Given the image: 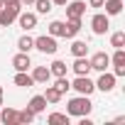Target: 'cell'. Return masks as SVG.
Returning <instances> with one entry per match:
<instances>
[{"label":"cell","instance_id":"obj_1","mask_svg":"<svg viewBox=\"0 0 125 125\" xmlns=\"http://www.w3.org/2000/svg\"><path fill=\"white\" fill-rule=\"evenodd\" d=\"M91 110H93L91 98H88V96H81V93L66 103V113H69V115H74V118H83V115H88Z\"/></svg>","mask_w":125,"mask_h":125},{"label":"cell","instance_id":"obj_2","mask_svg":"<svg viewBox=\"0 0 125 125\" xmlns=\"http://www.w3.org/2000/svg\"><path fill=\"white\" fill-rule=\"evenodd\" d=\"M34 49H39L42 54H56V49H59V44H56V37H52V34L34 37Z\"/></svg>","mask_w":125,"mask_h":125},{"label":"cell","instance_id":"obj_3","mask_svg":"<svg viewBox=\"0 0 125 125\" xmlns=\"http://www.w3.org/2000/svg\"><path fill=\"white\" fill-rule=\"evenodd\" d=\"M71 88H74L76 93H81V96H91V93L96 91V83H93L88 76H76V79L71 81Z\"/></svg>","mask_w":125,"mask_h":125},{"label":"cell","instance_id":"obj_4","mask_svg":"<svg viewBox=\"0 0 125 125\" xmlns=\"http://www.w3.org/2000/svg\"><path fill=\"white\" fill-rule=\"evenodd\" d=\"M108 27H110V20H108L105 12H96V15L91 17V30H93V34H105Z\"/></svg>","mask_w":125,"mask_h":125},{"label":"cell","instance_id":"obj_5","mask_svg":"<svg viewBox=\"0 0 125 125\" xmlns=\"http://www.w3.org/2000/svg\"><path fill=\"white\" fill-rule=\"evenodd\" d=\"M115 81H118V76H115V74L101 71L98 81H93V83H96V88H98V91H103V93H110V91L115 88Z\"/></svg>","mask_w":125,"mask_h":125},{"label":"cell","instance_id":"obj_6","mask_svg":"<svg viewBox=\"0 0 125 125\" xmlns=\"http://www.w3.org/2000/svg\"><path fill=\"white\" fill-rule=\"evenodd\" d=\"M88 61H91V71H98V74L101 71H108V66H110V56L105 52H96Z\"/></svg>","mask_w":125,"mask_h":125},{"label":"cell","instance_id":"obj_7","mask_svg":"<svg viewBox=\"0 0 125 125\" xmlns=\"http://www.w3.org/2000/svg\"><path fill=\"white\" fill-rule=\"evenodd\" d=\"M110 64L115 76H125V49H115V54L110 56Z\"/></svg>","mask_w":125,"mask_h":125},{"label":"cell","instance_id":"obj_8","mask_svg":"<svg viewBox=\"0 0 125 125\" xmlns=\"http://www.w3.org/2000/svg\"><path fill=\"white\" fill-rule=\"evenodd\" d=\"M64 8H66V20L69 17H83V12H86V3L83 0H69Z\"/></svg>","mask_w":125,"mask_h":125},{"label":"cell","instance_id":"obj_9","mask_svg":"<svg viewBox=\"0 0 125 125\" xmlns=\"http://www.w3.org/2000/svg\"><path fill=\"white\" fill-rule=\"evenodd\" d=\"M79 32H81V17H69L64 22V37L66 39H74Z\"/></svg>","mask_w":125,"mask_h":125},{"label":"cell","instance_id":"obj_10","mask_svg":"<svg viewBox=\"0 0 125 125\" xmlns=\"http://www.w3.org/2000/svg\"><path fill=\"white\" fill-rule=\"evenodd\" d=\"M71 69H74L76 76H88V71H91V61H88L86 56H74Z\"/></svg>","mask_w":125,"mask_h":125},{"label":"cell","instance_id":"obj_11","mask_svg":"<svg viewBox=\"0 0 125 125\" xmlns=\"http://www.w3.org/2000/svg\"><path fill=\"white\" fill-rule=\"evenodd\" d=\"M17 22H20V27L25 32H30V30L37 27V12H20L17 15Z\"/></svg>","mask_w":125,"mask_h":125},{"label":"cell","instance_id":"obj_12","mask_svg":"<svg viewBox=\"0 0 125 125\" xmlns=\"http://www.w3.org/2000/svg\"><path fill=\"white\" fill-rule=\"evenodd\" d=\"M12 66H15V71H27V69L32 66V59H30V54H25V52H17V54L12 56Z\"/></svg>","mask_w":125,"mask_h":125},{"label":"cell","instance_id":"obj_13","mask_svg":"<svg viewBox=\"0 0 125 125\" xmlns=\"http://www.w3.org/2000/svg\"><path fill=\"white\" fill-rule=\"evenodd\" d=\"M0 123L3 125H17V110L10 108V105H0Z\"/></svg>","mask_w":125,"mask_h":125},{"label":"cell","instance_id":"obj_14","mask_svg":"<svg viewBox=\"0 0 125 125\" xmlns=\"http://www.w3.org/2000/svg\"><path fill=\"white\" fill-rule=\"evenodd\" d=\"M32 79H34V83H49V79H52L49 66H34L32 69Z\"/></svg>","mask_w":125,"mask_h":125},{"label":"cell","instance_id":"obj_15","mask_svg":"<svg viewBox=\"0 0 125 125\" xmlns=\"http://www.w3.org/2000/svg\"><path fill=\"white\" fill-rule=\"evenodd\" d=\"M15 86H20V88H32V86H34L32 74H27V71H17V74H15Z\"/></svg>","mask_w":125,"mask_h":125},{"label":"cell","instance_id":"obj_16","mask_svg":"<svg viewBox=\"0 0 125 125\" xmlns=\"http://www.w3.org/2000/svg\"><path fill=\"white\" fill-rule=\"evenodd\" d=\"M27 108H30L34 115L44 113V110H47V101H44V96H32V101L27 103Z\"/></svg>","mask_w":125,"mask_h":125},{"label":"cell","instance_id":"obj_17","mask_svg":"<svg viewBox=\"0 0 125 125\" xmlns=\"http://www.w3.org/2000/svg\"><path fill=\"white\" fill-rule=\"evenodd\" d=\"M103 8H105V15L108 17L120 15L123 12V0H103Z\"/></svg>","mask_w":125,"mask_h":125},{"label":"cell","instance_id":"obj_18","mask_svg":"<svg viewBox=\"0 0 125 125\" xmlns=\"http://www.w3.org/2000/svg\"><path fill=\"white\" fill-rule=\"evenodd\" d=\"M49 71H52V76H66L69 66H66V61H61V59H54L52 64H49Z\"/></svg>","mask_w":125,"mask_h":125},{"label":"cell","instance_id":"obj_19","mask_svg":"<svg viewBox=\"0 0 125 125\" xmlns=\"http://www.w3.org/2000/svg\"><path fill=\"white\" fill-rule=\"evenodd\" d=\"M17 49H20V52H25V54H30V52L34 49V37H30V34H22V37L17 39Z\"/></svg>","mask_w":125,"mask_h":125},{"label":"cell","instance_id":"obj_20","mask_svg":"<svg viewBox=\"0 0 125 125\" xmlns=\"http://www.w3.org/2000/svg\"><path fill=\"white\" fill-rule=\"evenodd\" d=\"M15 20H17V12H12V10H8V8L0 10V27H10Z\"/></svg>","mask_w":125,"mask_h":125},{"label":"cell","instance_id":"obj_21","mask_svg":"<svg viewBox=\"0 0 125 125\" xmlns=\"http://www.w3.org/2000/svg\"><path fill=\"white\" fill-rule=\"evenodd\" d=\"M71 54H74V56H86V54H88V44L81 42V39H74V42H71Z\"/></svg>","mask_w":125,"mask_h":125},{"label":"cell","instance_id":"obj_22","mask_svg":"<svg viewBox=\"0 0 125 125\" xmlns=\"http://www.w3.org/2000/svg\"><path fill=\"white\" fill-rule=\"evenodd\" d=\"M42 96H44V101H47V103H52V105L61 101V93H59V91H56L54 86H47V91H44Z\"/></svg>","mask_w":125,"mask_h":125},{"label":"cell","instance_id":"obj_23","mask_svg":"<svg viewBox=\"0 0 125 125\" xmlns=\"http://www.w3.org/2000/svg\"><path fill=\"white\" fill-rule=\"evenodd\" d=\"M34 120V113L30 110V108H22V110H17V125H30Z\"/></svg>","mask_w":125,"mask_h":125},{"label":"cell","instance_id":"obj_24","mask_svg":"<svg viewBox=\"0 0 125 125\" xmlns=\"http://www.w3.org/2000/svg\"><path fill=\"white\" fill-rule=\"evenodd\" d=\"M54 88H56V91H59L61 96H64V93H66V91L71 88V81H69L66 76H56V81H54Z\"/></svg>","mask_w":125,"mask_h":125},{"label":"cell","instance_id":"obj_25","mask_svg":"<svg viewBox=\"0 0 125 125\" xmlns=\"http://www.w3.org/2000/svg\"><path fill=\"white\" fill-rule=\"evenodd\" d=\"M49 34L52 37H64V22L61 20H52L49 22Z\"/></svg>","mask_w":125,"mask_h":125},{"label":"cell","instance_id":"obj_26","mask_svg":"<svg viewBox=\"0 0 125 125\" xmlns=\"http://www.w3.org/2000/svg\"><path fill=\"white\" fill-rule=\"evenodd\" d=\"M110 47L123 49V47H125V32H113V34H110Z\"/></svg>","mask_w":125,"mask_h":125},{"label":"cell","instance_id":"obj_27","mask_svg":"<svg viewBox=\"0 0 125 125\" xmlns=\"http://www.w3.org/2000/svg\"><path fill=\"white\" fill-rule=\"evenodd\" d=\"M34 8H37V15H47L52 12V0H34Z\"/></svg>","mask_w":125,"mask_h":125},{"label":"cell","instance_id":"obj_28","mask_svg":"<svg viewBox=\"0 0 125 125\" xmlns=\"http://www.w3.org/2000/svg\"><path fill=\"white\" fill-rule=\"evenodd\" d=\"M69 118H71L69 113H49V118H47V120H49V123H54V125H56V123L69 125Z\"/></svg>","mask_w":125,"mask_h":125},{"label":"cell","instance_id":"obj_29","mask_svg":"<svg viewBox=\"0 0 125 125\" xmlns=\"http://www.w3.org/2000/svg\"><path fill=\"white\" fill-rule=\"evenodd\" d=\"M91 8H103V0H91Z\"/></svg>","mask_w":125,"mask_h":125},{"label":"cell","instance_id":"obj_30","mask_svg":"<svg viewBox=\"0 0 125 125\" xmlns=\"http://www.w3.org/2000/svg\"><path fill=\"white\" fill-rule=\"evenodd\" d=\"M69 0H52V5H66Z\"/></svg>","mask_w":125,"mask_h":125},{"label":"cell","instance_id":"obj_31","mask_svg":"<svg viewBox=\"0 0 125 125\" xmlns=\"http://www.w3.org/2000/svg\"><path fill=\"white\" fill-rule=\"evenodd\" d=\"M22 5H34V0H20Z\"/></svg>","mask_w":125,"mask_h":125},{"label":"cell","instance_id":"obj_32","mask_svg":"<svg viewBox=\"0 0 125 125\" xmlns=\"http://www.w3.org/2000/svg\"><path fill=\"white\" fill-rule=\"evenodd\" d=\"M0 98H3V86H0Z\"/></svg>","mask_w":125,"mask_h":125},{"label":"cell","instance_id":"obj_33","mask_svg":"<svg viewBox=\"0 0 125 125\" xmlns=\"http://www.w3.org/2000/svg\"><path fill=\"white\" fill-rule=\"evenodd\" d=\"M0 10H3V0H0Z\"/></svg>","mask_w":125,"mask_h":125},{"label":"cell","instance_id":"obj_34","mask_svg":"<svg viewBox=\"0 0 125 125\" xmlns=\"http://www.w3.org/2000/svg\"><path fill=\"white\" fill-rule=\"evenodd\" d=\"M3 3H12V0H3Z\"/></svg>","mask_w":125,"mask_h":125},{"label":"cell","instance_id":"obj_35","mask_svg":"<svg viewBox=\"0 0 125 125\" xmlns=\"http://www.w3.org/2000/svg\"><path fill=\"white\" fill-rule=\"evenodd\" d=\"M0 105H3V98H0Z\"/></svg>","mask_w":125,"mask_h":125}]
</instances>
